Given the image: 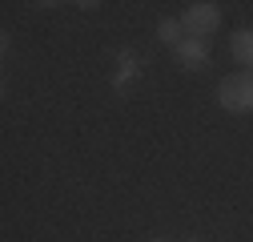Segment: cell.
Instances as JSON below:
<instances>
[{
    "label": "cell",
    "instance_id": "277c9868",
    "mask_svg": "<svg viewBox=\"0 0 253 242\" xmlns=\"http://www.w3.org/2000/svg\"><path fill=\"white\" fill-rule=\"evenodd\" d=\"M141 77V57L133 49H125L117 57V73H113V89H121V93H129V85Z\"/></svg>",
    "mask_w": 253,
    "mask_h": 242
},
{
    "label": "cell",
    "instance_id": "3957f363",
    "mask_svg": "<svg viewBox=\"0 0 253 242\" xmlns=\"http://www.w3.org/2000/svg\"><path fill=\"white\" fill-rule=\"evenodd\" d=\"M173 57H177V65L185 69V73H197V69H205L209 60H213V53H209V45L205 41H181L177 49H173Z\"/></svg>",
    "mask_w": 253,
    "mask_h": 242
},
{
    "label": "cell",
    "instance_id": "8992f818",
    "mask_svg": "<svg viewBox=\"0 0 253 242\" xmlns=\"http://www.w3.org/2000/svg\"><path fill=\"white\" fill-rule=\"evenodd\" d=\"M157 41H165L169 49H177L185 41V28H181V16H161L157 20Z\"/></svg>",
    "mask_w": 253,
    "mask_h": 242
},
{
    "label": "cell",
    "instance_id": "ba28073f",
    "mask_svg": "<svg viewBox=\"0 0 253 242\" xmlns=\"http://www.w3.org/2000/svg\"><path fill=\"white\" fill-rule=\"evenodd\" d=\"M189 242H201V238H189Z\"/></svg>",
    "mask_w": 253,
    "mask_h": 242
},
{
    "label": "cell",
    "instance_id": "5b68a950",
    "mask_svg": "<svg viewBox=\"0 0 253 242\" xmlns=\"http://www.w3.org/2000/svg\"><path fill=\"white\" fill-rule=\"evenodd\" d=\"M229 53H233V60L245 73H253V28H237L229 37Z\"/></svg>",
    "mask_w": 253,
    "mask_h": 242
},
{
    "label": "cell",
    "instance_id": "7a4b0ae2",
    "mask_svg": "<svg viewBox=\"0 0 253 242\" xmlns=\"http://www.w3.org/2000/svg\"><path fill=\"white\" fill-rule=\"evenodd\" d=\"M181 28H185V37L205 41V37H213L221 28V8L213 4V0H197V4H189L181 12Z\"/></svg>",
    "mask_w": 253,
    "mask_h": 242
},
{
    "label": "cell",
    "instance_id": "52a82bcc",
    "mask_svg": "<svg viewBox=\"0 0 253 242\" xmlns=\"http://www.w3.org/2000/svg\"><path fill=\"white\" fill-rule=\"evenodd\" d=\"M153 242H165V238H153Z\"/></svg>",
    "mask_w": 253,
    "mask_h": 242
},
{
    "label": "cell",
    "instance_id": "6da1fadb",
    "mask_svg": "<svg viewBox=\"0 0 253 242\" xmlns=\"http://www.w3.org/2000/svg\"><path fill=\"white\" fill-rule=\"evenodd\" d=\"M217 105L229 113H253V73H229L217 81Z\"/></svg>",
    "mask_w": 253,
    "mask_h": 242
}]
</instances>
